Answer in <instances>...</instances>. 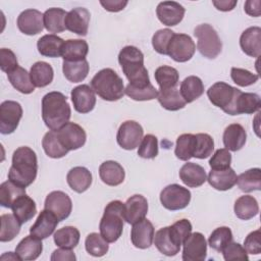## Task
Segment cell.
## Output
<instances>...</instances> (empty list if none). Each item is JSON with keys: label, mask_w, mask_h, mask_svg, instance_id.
<instances>
[{"label": "cell", "mask_w": 261, "mask_h": 261, "mask_svg": "<svg viewBox=\"0 0 261 261\" xmlns=\"http://www.w3.org/2000/svg\"><path fill=\"white\" fill-rule=\"evenodd\" d=\"M25 194V188H22L11 180H7L0 186V204L5 208H11L14 201Z\"/></svg>", "instance_id": "obj_45"}, {"label": "cell", "mask_w": 261, "mask_h": 261, "mask_svg": "<svg viewBox=\"0 0 261 261\" xmlns=\"http://www.w3.org/2000/svg\"><path fill=\"white\" fill-rule=\"evenodd\" d=\"M30 75L35 87L44 88L50 85L53 81L54 71L49 63L45 61H37L32 65Z\"/></svg>", "instance_id": "obj_35"}, {"label": "cell", "mask_w": 261, "mask_h": 261, "mask_svg": "<svg viewBox=\"0 0 261 261\" xmlns=\"http://www.w3.org/2000/svg\"><path fill=\"white\" fill-rule=\"evenodd\" d=\"M118 62L128 80L135 87H144L150 83L148 70L144 65V54L135 46L123 47L118 54Z\"/></svg>", "instance_id": "obj_4"}, {"label": "cell", "mask_w": 261, "mask_h": 261, "mask_svg": "<svg viewBox=\"0 0 261 261\" xmlns=\"http://www.w3.org/2000/svg\"><path fill=\"white\" fill-rule=\"evenodd\" d=\"M71 101L75 111L79 113H89L96 105V96L93 89L88 85H80L71 90Z\"/></svg>", "instance_id": "obj_17"}, {"label": "cell", "mask_w": 261, "mask_h": 261, "mask_svg": "<svg viewBox=\"0 0 261 261\" xmlns=\"http://www.w3.org/2000/svg\"><path fill=\"white\" fill-rule=\"evenodd\" d=\"M184 261H204L207 256V243L201 232H193L182 243Z\"/></svg>", "instance_id": "obj_15"}, {"label": "cell", "mask_w": 261, "mask_h": 261, "mask_svg": "<svg viewBox=\"0 0 261 261\" xmlns=\"http://www.w3.org/2000/svg\"><path fill=\"white\" fill-rule=\"evenodd\" d=\"M192 232V224L188 219H180L170 226H165L154 234V244L165 256H175L185 240Z\"/></svg>", "instance_id": "obj_2"}, {"label": "cell", "mask_w": 261, "mask_h": 261, "mask_svg": "<svg viewBox=\"0 0 261 261\" xmlns=\"http://www.w3.org/2000/svg\"><path fill=\"white\" fill-rule=\"evenodd\" d=\"M138 155L145 159H153L158 155V141L154 135H146L138 149Z\"/></svg>", "instance_id": "obj_52"}, {"label": "cell", "mask_w": 261, "mask_h": 261, "mask_svg": "<svg viewBox=\"0 0 261 261\" xmlns=\"http://www.w3.org/2000/svg\"><path fill=\"white\" fill-rule=\"evenodd\" d=\"M66 180L72 191L76 193H84L92 185L93 178L89 169L83 166H76L68 171Z\"/></svg>", "instance_id": "obj_29"}, {"label": "cell", "mask_w": 261, "mask_h": 261, "mask_svg": "<svg viewBox=\"0 0 261 261\" xmlns=\"http://www.w3.org/2000/svg\"><path fill=\"white\" fill-rule=\"evenodd\" d=\"M230 163L231 154L225 148L216 150L209 160V165L211 169H224L230 167Z\"/></svg>", "instance_id": "obj_55"}, {"label": "cell", "mask_w": 261, "mask_h": 261, "mask_svg": "<svg viewBox=\"0 0 261 261\" xmlns=\"http://www.w3.org/2000/svg\"><path fill=\"white\" fill-rule=\"evenodd\" d=\"M213 5L220 11H230L237 5L236 0H220V1H212Z\"/></svg>", "instance_id": "obj_62"}, {"label": "cell", "mask_w": 261, "mask_h": 261, "mask_svg": "<svg viewBox=\"0 0 261 261\" xmlns=\"http://www.w3.org/2000/svg\"><path fill=\"white\" fill-rule=\"evenodd\" d=\"M67 12L61 8H49L43 14L44 28L50 33H61L66 30L65 17Z\"/></svg>", "instance_id": "obj_33"}, {"label": "cell", "mask_w": 261, "mask_h": 261, "mask_svg": "<svg viewBox=\"0 0 261 261\" xmlns=\"http://www.w3.org/2000/svg\"><path fill=\"white\" fill-rule=\"evenodd\" d=\"M89 63L87 59L76 60V61H66L63 60L62 70L63 74L71 83L83 82L89 73Z\"/></svg>", "instance_id": "obj_34"}, {"label": "cell", "mask_w": 261, "mask_h": 261, "mask_svg": "<svg viewBox=\"0 0 261 261\" xmlns=\"http://www.w3.org/2000/svg\"><path fill=\"white\" fill-rule=\"evenodd\" d=\"M179 93L186 103H191L202 96L204 93V84L200 77L190 75L181 82Z\"/></svg>", "instance_id": "obj_37"}, {"label": "cell", "mask_w": 261, "mask_h": 261, "mask_svg": "<svg viewBox=\"0 0 261 261\" xmlns=\"http://www.w3.org/2000/svg\"><path fill=\"white\" fill-rule=\"evenodd\" d=\"M234 214L238 218L249 220L255 217L259 212V205L257 200L250 195H244L234 202Z\"/></svg>", "instance_id": "obj_36"}, {"label": "cell", "mask_w": 261, "mask_h": 261, "mask_svg": "<svg viewBox=\"0 0 261 261\" xmlns=\"http://www.w3.org/2000/svg\"><path fill=\"white\" fill-rule=\"evenodd\" d=\"M191 201V192L177 184L166 186L160 193V202L168 210L175 211L186 208Z\"/></svg>", "instance_id": "obj_9"}, {"label": "cell", "mask_w": 261, "mask_h": 261, "mask_svg": "<svg viewBox=\"0 0 261 261\" xmlns=\"http://www.w3.org/2000/svg\"><path fill=\"white\" fill-rule=\"evenodd\" d=\"M51 261H75L76 257L71 249L60 248L55 250L50 258Z\"/></svg>", "instance_id": "obj_59"}, {"label": "cell", "mask_w": 261, "mask_h": 261, "mask_svg": "<svg viewBox=\"0 0 261 261\" xmlns=\"http://www.w3.org/2000/svg\"><path fill=\"white\" fill-rule=\"evenodd\" d=\"M90 16V12L86 8L76 7L71 9L65 17L66 30L79 36H86L88 34Z\"/></svg>", "instance_id": "obj_22"}, {"label": "cell", "mask_w": 261, "mask_h": 261, "mask_svg": "<svg viewBox=\"0 0 261 261\" xmlns=\"http://www.w3.org/2000/svg\"><path fill=\"white\" fill-rule=\"evenodd\" d=\"M230 76H231V80L233 81V83L240 87L251 86V85L255 84L259 79L258 74L252 73L251 71H249L247 69L239 68V67L231 68Z\"/></svg>", "instance_id": "obj_54"}, {"label": "cell", "mask_w": 261, "mask_h": 261, "mask_svg": "<svg viewBox=\"0 0 261 261\" xmlns=\"http://www.w3.org/2000/svg\"><path fill=\"white\" fill-rule=\"evenodd\" d=\"M123 209L124 203L119 200L109 202L104 209L99 228L101 236L108 243L116 242L122 234L124 220Z\"/></svg>", "instance_id": "obj_6"}, {"label": "cell", "mask_w": 261, "mask_h": 261, "mask_svg": "<svg viewBox=\"0 0 261 261\" xmlns=\"http://www.w3.org/2000/svg\"><path fill=\"white\" fill-rule=\"evenodd\" d=\"M179 178L190 188H198L207 180L205 169L193 162L185 163L179 169Z\"/></svg>", "instance_id": "obj_25"}, {"label": "cell", "mask_w": 261, "mask_h": 261, "mask_svg": "<svg viewBox=\"0 0 261 261\" xmlns=\"http://www.w3.org/2000/svg\"><path fill=\"white\" fill-rule=\"evenodd\" d=\"M63 44L64 41L60 37L54 34H48L38 40L37 48L41 55L54 58L61 56Z\"/></svg>", "instance_id": "obj_32"}, {"label": "cell", "mask_w": 261, "mask_h": 261, "mask_svg": "<svg viewBox=\"0 0 261 261\" xmlns=\"http://www.w3.org/2000/svg\"><path fill=\"white\" fill-rule=\"evenodd\" d=\"M89 51L88 43L81 39H70L64 42L61 57L66 61H76L86 59Z\"/></svg>", "instance_id": "obj_31"}, {"label": "cell", "mask_w": 261, "mask_h": 261, "mask_svg": "<svg viewBox=\"0 0 261 261\" xmlns=\"http://www.w3.org/2000/svg\"><path fill=\"white\" fill-rule=\"evenodd\" d=\"M42 146L46 155L51 158H62L68 153V150L59 141L56 130H49L45 134Z\"/></svg>", "instance_id": "obj_40"}, {"label": "cell", "mask_w": 261, "mask_h": 261, "mask_svg": "<svg viewBox=\"0 0 261 261\" xmlns=\"http://www.w3.org/2000/svg\"><path fill=\"white\" fill-rule=\"evenodd\" d=\"M247 133L243 125L231 123L225 127L223 132V144L228 151L237 152L246 144Z\"/></svg>", "instance_id": "obj_27"}, {"label": "cell", "mask_w": 261, "mask_h": 261, "mask_svg": "<svg viewBox=\"0 0 261 261\" xmlns=\"http://www.w3.org/2000/svg\"><path fill=\"white\" fill-rule=\"evenodd\" d=\"M174 32L169 29H162L157 31L152 37V46L154 50L162 55H167V48Z\"/></svg>", "instance_id": "obj_53"}, {"label": "cell", "mask_w": 261, "mask_h": 261, "mask_svg": "<svg viewBox=\"0 0 261 261\" xmlns=\"http://www.w3.org/2000/svg\"><path fill=\"white\" fill-rule=\"evenodd\" d=\"M1 229H0V241L10 242L12 241L20 231L21 223L14 216V214H2L0 217Z\"/></svg>", "instance_id": "obj_46"}, {"label": "cell", "mask_w": 261, "mask_h": 261, "mask_svg": "<svg viewBox=\"0 0 261 261\" xmlns=\"http://www.w3.org/2000/svg\"><path fill=\"white\" fill-rule=\"evenodd\" d=\"M1 259L2 260H6V259H8V260H20V258L18 257V255L16 254V253H12V252H8V253H5V254H3L2 256H1Z\"/></svg>", "instance_id": "obj_63"}, {"label": "cell", "mask_w": 261, "mask_h": 261, "mask_svg": "<svg viewBox=\"0 0 261 261\" xmlns=\"http://www.w3.org/2000/svg\"><path fill=\"white\" fill-rule=\"evenodd\" d=\"M260 0H248L245 2V11L250 16L258 17L260 15Z\"/></svg>", "instance_id": "obj_61"}, {"label": "cell", "mask_w": 261, "mask_h": 261, "mask_svg": "<svg viewBox=\"0 0 261 261\" xmlns=\"http://www.w3.org/2000/svg\"><path fill=\"white\" fill-rule=\"evenodd\" d=\"M44 209L51 211L59 221L66 219L72 210V202L67 194L62 191H53L45 199Z\"/></svg>", "instance_id": "obj_13"}, {"label": "cell", "mask_w": 261, "mask_h": 261, "mask_svg": "<svg viewBox=\"0 0 261 261\" xmlns=\"http://www.w3.org/2000/svg\"><path fill=\"white\" fill-rule=\"evenodd\" d=\"M237 174L231 167L224 169H211L207 180L212 188L218 191H227L237 184Z\"/></svg>", "instance_id": "obj_26"}, {"label": "cell", "mask_w": 261, "mask_h": 261, "mask_svg": "<svg viewBox=\"0 0 261 261\" xmlns=\"http://www.w3.org/2000/svg\"><path fill=\"white\" fill-rule=\"evenodd\" d=\"M154 226L152 222L146 218L133 224L130 231V240L133 245L139 249H147L151 247L154 241Z\"/></svg>", "instance_id": "obj_16"}, {"label": "cell", "mask_w": 261, "mask_h": 261, "mask_svg": "<svg viewBox=\"0 0 261 261\" xmlns=\"http://www.w3.org/2000/svg\"><path fill=\"white\" fill-rule=\"evenodd\" d=\"M223 254V258L226 261L230 260H245L248 261V253L244 249V247L239 243H229L221 252Z\"/></svg>", "instance_id": "obj_56"}, {"label": "cell", "mask_w": 261, "mask_h": 261, "mask_svg": "<svg viewBox=\"0 0 261 261\" xmlns=\"http://www.w3.org/2000/svg\"><path fill=\"white\" fill-rule=\"evenodd\" d=\"M80 231L74 226H64L54 232L53 239L56 246L60 248L73 249L80 242Z\"/></svg>", "instance_id": "obj_42"}, {"label": "cell", "mask_w": 261, "mask_h": 261, "mask_svg": "<svg viewBox=\"0 0 261 261\" xmlns=\"http://www.w3.org/2000/svg\"><path fill=\"white\" fill-rule=\"evenodd\" d=\"M37 171L38 160L35 151L27 146L17 148L12 155L8 179L22 188H27L36 179Z\"/></svg>", "instance_id": "obj_1"}, {"label": "cell", "mask_w": 261, "mask_h": 261, "mask_svg": "<svg viewBox=\"0 0 261 261\" xmlns=\"http://www.w3.org/2000/svg\"><path fill=\"white\" fill-rule=\"evenodd\" d=\"M10 84L18 92L22 94H31L35 91V86L32 82L30 73L22 67L17 66L14 70L7 73Z\"/></svg>", "instance_id": "obj_38"}, {"label": "cell", "mask_w": 261, "mask_h": 261, "mask_svg": "<svg viewBox=\"0 0 261 261\" xmlns=\"http://www.w3.org/2000/svg\"><path fill=\"white\" fill-rule=\"evenodd\" d=\"M91 87L100 98L106 101H117L124 95L123 81L111 68L98 71L91 81Z\"/></svg>", "instance_id": "obj_5"}, {"label": "cell", "mask_w": 261, "mask_h": 261, "mask_svg": "<svg viewBox=\"0 0 261 261\" xmlns=\"http://www.w3.org/2000/svg\"><path fill=\"white\" fill-rule=\"evenodd\" d=\"M17 28L24 35L33 36L44 29L43 14L37 9H25L17 17Z\"/></svg>", "instance_id": "obj_19"}, {"label": "cell", "mask_w": 261, "mask_h": 261, "mask_svg": "<svg viewBox=\"0 0 261 261\" xmlns=\"http://www.w3.org/2000/svg\"><path fill=\"white\" fill-rule=\"evenodd\" d=\"M56 133L59 141L68 151L80 149L85 145L87 140L85 129L74 122L68 121L60 129L56 130Z\"/></svg>", "instance_id": "obj_14"}, {"label": "cell", "mask_w": 261, "mask_h": 261, "mask_svg": "<svg viewBox=\"0 0 261 261\" xmlns=\"http://www.w3.org/2000/svg\"><path fill=\"white\" fill-rule=\"evenodd\" d=\"M58 222V218L51 211L44 209L40 212L35 223L31 226L30 233L40 240L47 239L54 232Z\"/></svg>", "instance_id": "obj_20"}, {"label": "cell", "mask_w": 261, "mask_h": 261, "mask_svg": "<svg viewBox=\"0 0 261 261\" xmlns=\"http://www.w3.org/2000/svg\"><path fill=\"white\" fill-rule=\"evenodd\" d=\"M71 109L66 96L53 91L42 99V118L46 126L51 130H58L66 124L70 118Z\"/></svg>", "instance_id": "obj_3"}, {"label": "cell", "mask_w": 261, "mask_h": 261, "mask_svg": "<svg viewBox=\"0 0 261 261\" xmlns=\"http://www.w3.org/2000/svg\"><path fill=\"white\" fill-rule=\"evenodd\" d=\"M237 184L245 193L259 191L261 189V169L256 167L246 170L237 177Z\"/></svg>", "instance_id": "obj_41"}, {"label": "cell", "mask_w": 261, "mask_h": 261, "mask_svg": "<svg viewBox=\"0 0 261 261\" xmlns=\"http://www.w3.org/2000/svg\"><path fill=\"white\" fill-rule=\"evenodd\" d=\"M11 209L14 216L19 220L21 224L31 220L37 212L35 201L27 194L18 197L12 204Z\"/></svg>", "instance_id": "obj_30"}, {"label": "cell", "mask_w": 261, "mask_h": 261, "mask_svg": "<svg viewBox=\"0 0 261 261\" xmlns=\"http://www.w3.org/2000/svg\"><path fill=\"white\" fill-rule=\"evenodd\" d=\"M196 144L193 157L198 159L208 158L214 150V141L208 134H197L195 135Z\"/></svg>", "instance_id": "obj_51"}, {"label": "cell", "mask_w": 261, "mask_h": 261, "mask_svg": "<svg viewBox=\"0 0 261 261\" xmlns=\"http://www.w3.org/2000/svg\"><path fill=\"white\" fill-rule=\"evenodd\" d=\"M196 51V45L193 39L186 34H174L171 38L167 55L176 62H187Z\"/></svg>", "instance_id": "obj_10"}, {"label": "cell", "mask_w": 261, "mask_h": 261, "mask_svg": "<svg viewBox=\"0 0 261 261\" xmlns=\"http://www.w3.org/2000/svg\"><path fill=\"white\" fill-rule=\"evenodd\" d=\"M194 35L197 38V49L206 58H216L222 49L221 40L214 30L208 23H202L195 28Z\"/></svg>", "instance_id": "obj_8"}, {"label": "cell", "mask_w": 261, "mask_h": 261, "mask_svg": "<svg viewBox=\"0 0 261 261\" xmlns=\"http://www.w3.org/2000/svg\"><path fill=\"white\" fill-rule=\"evenodd\" d=\"M99 176L101 180L110 187H116L123 182L125 172L123 167L116 161L108 160L99 167Z\"/></svg>", "instance_id": "obj_24"}, {"label": "cell", "mask_w": 261, "mask_h": 261, "mask_svg": "<svg viewBox=\"0 0 261 261\" xmlns=\"http://www.w3.org/2000/svg\"><path fill=\"white\" fill-rule=\"evenodd\" d=\"M18 66L15 54L7 48L0 49V67L2 71L11 72Z\"/></svg>", "instance_id": "obj_58"}, {"label": "cell", "mask_w": 261, "mask_h": 261, "mask_svg": "<svg viewBox=\"0 0 261 261\" xmlns=\"http://www.w3.org/2000/svg\"><path fill=\"white\" fill-rule=\"evenodd\" d=\"M158 102L163 108L169 111H176L186 106V101L182 99L179 90L176 88L168 90H159L157 95Z\"/></svg>", "instance_id": "obj_39"}, {"label": "cell", "mask_w": 261, "mask_h": 261, "mask_svg": "<svg viewBox=\"0 0 261 261\" xmlns=\"http://www.w3.org/2000/svg\"><path fill=\"white\" fill-rule=\"evenodd\" d=\"M232 232L229 227L227 226H220L215 228L209 239H208V244L209 246L217 251V252H222V250L232 242Z\"/></svg>", "instance_id": "obj_49"}, {"label": "cell", "mask_w": 261, "mask_h": 261, "mask_svg": "<svg viewBox=\"0 0 261 261\" xmlns=\"http://www.w3.org/2000/svg\"><path fill=\"white\" fill-rule=\"evenodd\" d=\"M260 107H261V100L257 94L241 92L237 100L236 112H237V115L252 114L256 111H259Z\"/></svg>", "instance_id": "obj_44"}, {"label": "cell", "mask_w": 261, "mask_h": 261, "mask_svg": "<svg viewBox=\"0 0 261 261\" xmlns=\"http://www.w3.org/2000/svg\"><path fill=\"white\" fill-rule=\"evenodd\" d=\"M143 135V127L139 122L126 120L120 124L117 130L116 141L122 149L134 150L140 145Z\"/></svg>", "instance_id": "obj_12"}, {"label": "cell", "mask_w": 261, "mask_h": 261, "mask_svg": "<svg viewBox=\"0 0 261 261\" xmlns=\"http://www.w3.org/2000/svg\"><path fill=\"white\" fill-rule=\"evenodd\" d=\"M148 213V201L142 195H134L130 196L126 202L124 203L123 209V217L124 220L129 223L134 224L141 219L145 218Z\"/></svg>", "instance_id": "obj_21"}, {"label": "cell", "mask_w": 261, "mask_h": 261, "mask_svg": "<svg viewBox=\"0 0 261 261\" xmlns=\"http://www.w3.org/2000/svg\"><path fill=\"white\" fill-rule=\"evenodd\" d=\"M185 8L175 1H163L157 5L156 14L158 19L167 27L178 24L185 15Z\"/></svg>", "instance_id": "obj_18"}, {"label": "cell", "mask_w": 261, "mask_h": 261, "mask_svg": "<svg viewBox=\"0 0 261 261\" xmlns=\"http://www.w3.org/2000/svg\"><path fill=\"white\" fill-rule=\"evenodd\" d=\"M196 138L193 134H182L176 140V145L174 149L175 156L182 161L190 160L195 151Z\"/></svg>", "instance_id": "obj_47"}, {"label": "cell", "mask_w": 261, "mask_h": 261, "mask_svg": "<svg viewBox=\"0 0 261 261\" xmlns=\"http://www.w3.org/2000/svg\"><path fill=\"white\" fill-rule=\"evenodd\" d=\"M244 249L248 254L259 255L261 253V232L256 229L250 232L244 241Z\"/></svg>", "instance_id": "obj_57"}, {"label": "cell", "mask_w": 261, "mask_h": 261, "mask_svg": "<svg viewBox=\"0 0 261 261\" xmlns=\"http://www.w3.org/2000/svg\"><path fill=\"white\" fill-rule=\"evenodd\" d=\"M42 251V240L32 234L24 237L15 248V253L18 255L20 260L24 261L36 260L41 255Z\"/></svg>", "instance_id": "obj_28"}, {"label": "cell", "mask_w": 261, "mask_h": 261, "mask_svg": "<svg viewBox=\"0 0 261 261\" xmlns=\"http://www.w3.org/2000/svg\"><path fill=\"white\" fill-rule=\"evenodd\" d=\"M155 80L159 86V90H168L176 88L178 83V71L171 66H159L154 73Z\"/></svg>", "instance_id": "obj_43"}, {"label": "cell", "mask_w": 261, "mask_h": 261, "mask_svg": "<svg viewBox=\"0 0 261 261\" xmlns=\"http://www.w3.org/2000/svg\"><path fill=\"white\" fill-rule=\"evenodd\" d=\"M241 92L226 83L217 82L207 90V96L214 106L219 107L229 115H237L236 105Z\"/></svg>", "instance_id": "obj_7"}, {"label": "cell", "mask_w": 261, "mask_h": 261, "mask_svg": "<svg viewBox=\"0 0 261 261\" xmlns=\"http://www.w3.org/2000/svg\"><path fill=\"white\" fill-rule=\"evenodd\" d=\"M124 94L136 101H148L157 98L158 91L152 84L144 87H135L128 84L124 89Z\"/></svg>", "instance_id": "obj_50"}, {"label": "cell", "mask_w": 261, "mask_h": 261, "mask_svg": "<svg viewBox=\"0 0 261 261\" xmlns=\"http://www.w3.org/2000/svg\"><path fill=\"white\" fill-rule=\"evenodd\" d=\"M22 117V108L16 101L7 100L0 105V132L3 135L12 134Z\"/></svg>", "instance_id": "obj_11"}, {"label": "cell", "mask_w": 261, "mask_h": 261, "mask_svg": "<svg viewBox=\"0 0 261 261\" xmlns=\"http://www.w3.org/2000/svg\"><path fill=\"white\" fill-rule=\"evenodd\" d=\"M86 251L95 257L104 256L109 249L108 242L101 236V233L91 232L87 236L85 241Z\"/></svg>", "instance_id": "obj_48"}, {"label": "cell", "mask_w": 261, "mask_h": 261, "mask_svg": "<svg viewBox=\"0 0 261 261\" xmlns=\"http://www.w3.org/2000/svg\"><path fill=\"white\" fill-rule=\"evenodd\" d=\"M100 4L107 11L118 12L127 5V1L126 0H101Z\"/></svg>", "instance_id": "obj_60"}, {"label": "cell", "mask_w": 261, "mask_h": 261, "mask_svg": "<svg viewBox=\"0 0 261 261\" xmlns=\"http://www.w3.org/2000/svg\"><path fill=\"white\" fill-rule=\"evenodd\" d=\"M240 46L248 56L259 57L261 53V29L250 27L245 30L240 38Z\"/></svg>", "instance_id": "obj_23"}]
</instances>
